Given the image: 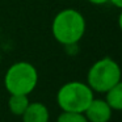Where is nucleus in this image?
<instances>
[{
	"label": "nucleus",
	"instance_id": "f257e3e1",
	"mask_svg": "<svg viewBox=\"0 0 122 122\" xmlns=\"http://www.w3.org/2000/svg\"><path fill=\"white\" fill-rule=\"evenodd\" d=\"M85 19L79 11L67 8L55 15L51 24L53 37L61 45H76L85 33Z\"/></svg>",
	"mask_w": 122,
	"mask_h": 122
},
{
	"label": "nucleus",
	"instance_id": "f03ea898",
	"mask_svg": "<svg viewBox=\"0 0 122 122\" xmlns=\"http://www.w3.org/2000/svg\"><path fill=\"white\" fill-rule=\"evenodd\" d=\"M38 84V71L29 62H16L4 75V85L9 95H29Z\"/></svg>",
	"mask_w": 122,
	"mask_h": 122
},
{
	"label": "nucleus",
	"instance_id": "7ed1b4c3",
	"mask_svg": "<svg viewBox=\"0 0 122 122\" xmlns=\"http://www.w3.org/2000/svg\"><path fill=\"white\" fill-rule=\"evenodd\" d=\"M122 71L114 59L105 56L91 66L87 74V84L93 92L106 93L121 80Z\"/></svg>",
	"mask_w": 122,
	"mask_h": 122
},
{
	"label": "nucleus",
	"instance_id": "20e7f679",
	"mask_svg": "<svg viewBox=\"0 0 122 122\" xmlns=\"http://www.w3.org/2000/svg\"><path fill=\"white\" fill-rule=\"evenodd\" d=\"M93 97V91L87 83L68 81L59 88L56 93V102L62 112L84 113Z\"/></svg>",
	"mask_w": 122,
	"mask_h": 122
},
{
	"label": "nucleus",
	"instance_id": "39448f33",
	"mask_svg": "<svg viewBox=\"0 0 122 122\" xmlns=\"http://www.w3.org/2000/svg\"><path fill=\"white\" fill-rule=\"evenodd\" d=\"M113 109L102 98H95L91 101L88 108L85 109L84 116L88 122H109L112 118Z\"/></svg>",
	"mask_w": 122,
	"mask_h": 122
},
{
	"label": "nucleus",
	"instance_id": "423d86ee",
	"mask_svg": "<svg viewBox=\"0 0 122 122\" xmlns=\"http://www.w3.org/2000/svg\"><path fill=\"white\" fill-rule=\"evenodd\" d=\"M22 122H49L50 113L45 104L42 102H29L26 110L22 114Z\"/></svg>",
	"mask_w": 122,
	"mask_h": 122
},
{
	"label": "nucleus",
	"instance_id": "0eeeda50",
	"mask_svg": "<svg viewBox=\"0 0 122 122\" xmlns=\"http://www.w3.org/2000/svg\"><path fill=\"white\" fill-rule=\"evenodd\" d=\"M29 102L26 95H11L8 98V109L15 116H22Z\"/></svg>",
	"mask_w": 122,
	"mask_h": 122
},
{
	"label": "nucleus",
	"instance_id": "6e6552de",
	"mask_svg": "<svg viewBox=\"0 0 122 122\" xmlns=\"http://www.w3.org/2000/svg\"><path fill=\"white\" fill-rule=\"evenodd\" d=\"M105 95V101L113 110H122V80L113 85Z\"/></svg>",
	"mask_w": 122,
	"mask_h": 122
},
{
	"label": "nucleus",
	"instance_id": "1a4fd4ad",
	"mask_svg": "<svg viewBox=\"0 0 122 122\" xmlns=\"http://www.w3.org/2000/svg\"><path fill=\"white\" fill-rule=\"evenodd\" d=\"M56 122H88L84 113L77 112H62L56 118Z\"/></svg>",
	"mask_w": 122,
	"mask_h": 122
},
{
	"label": "nucleus",
	"instance_id": "9d476101",
	"mask_svg": "<svg viewBox=\"0 0 122 122\" xmlns=\"http://www.w3.org/2000/svg\"><path fill=\"white\" fill-rule=\"evenodd\" d=\"M91 4H96V5H102V4H106L109 0H88Z\"/></svg>",
	"mask_w": 122,
	"mask_h": 122
},
{
	"label": "nucleus",
	"instance_id": "9b49d317",
	"mask_svg": "<svg viewBox=\"0 0 122 122\" xmlns=\"http://www.w3.org/2000/svg\"><path fill=\"white\" fill-rule=\"evenodd\" d=\"M112 4H113L114 7H117V8L122 9V0H109Z\"/></svg>",
	"mask_w": 122,
	"mask_h": 122
},
{
	"label": "nucleus",
	"instance_id": "f8f14e48",
	"mask_svg": "<svg viewBox=\"0 0 122 122\" xmlns=\"http://www.w3.org/2000/svg\"><path fill=\"white\" fill-rule=\"evenodd\" d=\"M118 26L122 30V9H121V13L118 15Z\"/></svg>",
	"mask_w": 122,
	"mask_h": 122
}]
</instances>
